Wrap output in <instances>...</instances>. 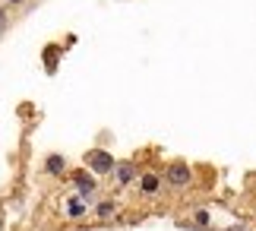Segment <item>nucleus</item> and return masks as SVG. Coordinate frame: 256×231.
I'll return each mask as SVG.
<instances>
[{"instance_id": "20e7f679", "label": "nucleus", "mask_w": 256, "mask_h": 231, "mask_svg": "<svg viewBox=\"0 0 256 231\" xmlns=\"http://www.w3.org/2000/svg\"><path fill=\"white\" fill-rule=\"evenodd\" d=\"M117 177H120V180H130L133 177V165H120V168H117Z\"/></svg>"}, {"instance_id": "39448f33", "label": "nucleus", "mask_w": 256, "mask_h": 231, "mask_svg": "<svg viewBox=\"0 0 256 231\" xmlns=\"http://www.w3.org/2000/svg\"><path fill=\"white\" fill-rule=\"evenodd\" d=\"M155 187H158V180H155V177H142V190H149V193H152Z\"/></svg>"}, {"instance_id": "7ed1b4c3", "label": "nucleus", "mask_w": 256, "mask_h": 231, "mask_svg": "<svg viewBox=\"0 0 256 231\" xmlns=\"http://www.w3.org/2000/svg\"><path fill=\"white\" fill-rule=\"evenodd\" d=\"M76 184H80V190H82V193H92V187H95V184H92V177H82V174L76 177Z\"/></svg>"}, {"instance_id": "0eeeda50", "label": "nucleus", "mask_w": 256, "mask_h": 231, "mask_svg": "<svg viewBox=\"0 0 256 231\" xmlns=\"http://www.w3.org/2000/svg\"><path fill=\"white\" fill-rule=\"evenodd\" d=\"M4 19H6V16H4V10H0V29H4Z\"/></svg>"}, {"instance_id": "423d86ee", "label": "nucleus", "mask_w": 256, "mask_h": 231, "mask_svg": "<svg viewBox=\"0 0 256 231\" xmlns=\"http://www.w3.org/2000/svg\"><path fill=\"white\" fill-rule=\"evenodd\" d=\"M60 165H64V162H60L57 155H54V158H48V171H60Z\"/></svg>"}, {"instance_id": "f03ea898", "label": "nucleus", "mask_w": 256, "mask_h": 231, "mask_svg": "<svg viewBox=\"0 0 256 231\" xmlns=\"http://www.w3.org/2000/svg\"><path fill=\"white\" fill-rule=\"evenodd\" d=\"M171 180H174V184H186V180H190V171H186L184 165H174L171 168Z\"/></svg>"}, {"instance_id": "f257e3e1", "label": "nucleus", "mask_w": 256, "mask_h": 231, "mask_svg": "<svg viewBox=\"0 0 256 231\" xmlns=\"http://www.w3.org/2000/svg\"><path fill=\"white\" fill-rule=\"evenodd\" d=\"M88 165L95 168V171H111L114 168V158L108 152H88Z\"/></svg>"}]
</instances>
